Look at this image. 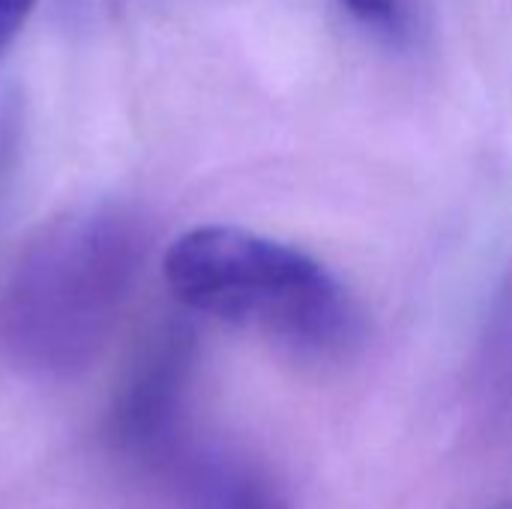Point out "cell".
Returning a JSON list of instances; mask_svg holds the SVG:
<instances>
[{
  "mask_svg": "<svg viewBox=\"0 0 512 509\" xmlns=\"http://www.w3.org/2000/svg\"><path fill=\"white\" fill-rule=\"evenodd\" d=\"M162 273L186 312L258 333L300 357H345L363 339L351 291L309 252L258 231H183L168 246Z\"/></svg>",
  "mask_w": 512,
  "mask_h": 509,
  "instance_id": "2",
  "label": "cell"
},
{
  "mask_svg": "<svg viewBox=\"0 0 512 509\" xmlns=\"http://www.w3.org/2000/svg\"><path fill=\"white\" fill-rule=\"evenodd\" d=\"M342 6L354 18H360L366 24H375V27L393 30V27L402 24V6H399V0H342Z\"/></svg>",
  "mask_w": 512,
  "mask_h": 509,
  "instance_id": "5",
  "label": "cell"
},
{
  "mask_svg": "<svg viewBox=\"0 0 512 509\" xmlns=\"http://www.w3.org/2000/svg\"><path fill=\"white\" fill-rule=\"evenodd\" d=\"M177 509H288L273 480L228 447L180 438L153 468Z\"/></svg>",
  "mask_w": 512,
  "mask_h": 509,
  "instance_id": "4",
  "label": "cell"
},
{
  "mask_svg": "<svg viewBox=\"0 0 512 509\" xmlns=\"http://www.w3.org/2000/svg\"><path fill=\"white\" fill-rule=\"evenodd\" d=\"M147 249L144 225L117 204L45 222L0 276V357L39 381L87 372L120 330Z\"/></svg>",
  "mask_w": 512,
  "mask_h": 509,
  "instance_id": "1",
  "label": "cell"
},
{
  "mask_svg": "<svg viewBox=\"0 0 512 509\" xmlns=\"http://www.w3.org/2000/svg\"><path fill=\"white\" fill-rule=\"evenodd\" d=\"M39 0H0V54L9 48L15 33L24 27Z\"/></svg>",
  "mask_w": 512,
  "mask_h": 509,
  "instance_id": "6",
  "label": "cell"
},
{
  "mask_svg": "<svg viewBox=\"0 0 512 509\" xmlns=\"http://www.w3.org/2000/svg\"><path fill=\"white\" fill-rule=\"evenodd\" d=\"M195 375V339L186 327L156 330L126 369L105 420L117 456L150 471L189 435V390Z\"/></svg>",
  "mask_w": 512,
  "mask_h": 509,
  "instance_id": "3",
  "label": "cell"
},
{
  "mask_svg": "<svg viewBox=\"0 0 512 509\" xmlns=\"http://www.w3.org/2000/svg\"><path fill=\"white\" fill-rule=\"evenodd\" d=\"M504 509H512V507H504Z\"/></svg>",
  "mask_w": 512,
  "mask_h": 509,
  "instance_id": "7",
  "label": "cell"
}]
</instances>
